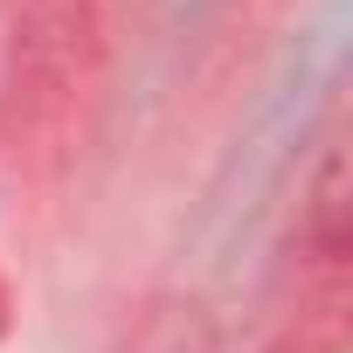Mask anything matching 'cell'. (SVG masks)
Returning <instances> with one entry per match:
<instances>
[{
	"instance_id": "cell-1",
	"label": "cell",
	"mask_w": 353,
	"mask_h": 353,
	"mask_svg": "<svg viewBox=\"0 0 353 353\" xmlns=\"http://www.w3.org/2000/svg\"><path fill=\"white\" fill-rule=\"evenodd\" d=\"M104 83V0H0V159L49 173Z\"/></svg>"
},
{
	"instance_id": "cell-2",
	"label": "cell",
	"mask_w": 353,
	"mask_h": 353,
	"mask_svg": "<svg viewBox=\"0 0 353 353\" xmlns=\"http://www.w3.org/2000/svg\"><path fill=\"white\" fill-rule=\"evenodd\" d=\"M346 152L325 139L305 201H298V236H291V298L277 312V353H339L346 332Z\"/></svg>"
},
{
	"instance_id": "cell-3",
	"label": "cell",
	"mask_w": 353,
	"mask_h": 353,
	"mask_svg": "<svg viewBox=\"0 0 353 353\" xmlns=\"http://www.w3.org/2000/svg\"><path fill=\"white\" fill-rule=\"evenodd\" d=\"M118 353H222V332H215V319L194 298H152L125 325Z\"/></svg>"
},
{
	"instance_id": "cell-4",
	"label": "cell",
	"mask_w": 353,
	"mask_h": 353,
	"mask_svg": "<svg viewBox=\"0 0 353 353\" xmlns=\"http://www.w3.org/2000/svg\"><path fill=\"white\" fill-rule=\"evenodd\" d=\"M8 325H14V284L0 277V339H8Z\"/></svg>"
}]
</instances>
